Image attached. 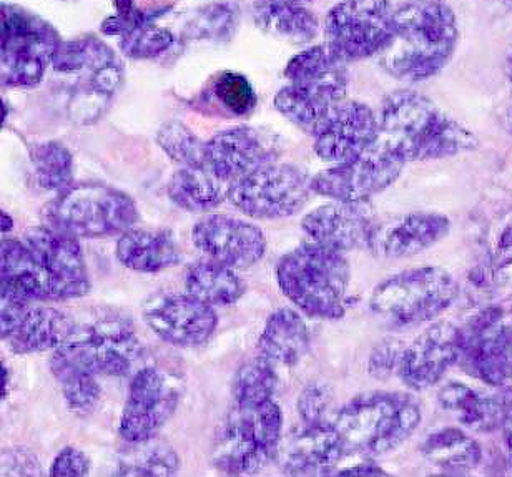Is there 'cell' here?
<instances>
[{
  "label": "cell",
  "mask_w": 512,
  "mask_h": 477,
  "mask_svg": "<svg viewBox=\"0 0 512 477\" xmlns=\"http://www.w3.org/2000/svg\"><path fill=\"white\" fill-rule=\"evenodd\" d=\"M74 74L82 77L72 95L70 115L75 122H95L124 84V65L114 50L99 40L87 62Z\"/></svg>",
  "instance_id": "cb8c5ba5"
},
{
  "label": "cell",
  "mask_w": 512,
  "mask_h": 477,
  "mask_svg": "<svg viewBox=\"0 0 512 477\" xmlns=\"http://www.w3.org/2000/svg\"><path fill=\"white\" fill-rule=\"evenodd\" d=\"M49 227L75 238L124 233L138 220L137 205L127 193L102 183H79L60 192L44 208Z\"/></svg>",
  "instance_id": "8992f818"
},
{
  "label": "cell",
  "mask_w": 512,
  "mask_h": 477,
  "mask_svg": "<svg viewBox=\"0 0 512 477\" xmlns=\"http://www.w3.org/2000/svg\"><path fill=\"white\" fill-rule=\"evenodd\" d=\"M463 356V331L451 323H436L404 348L399 376L416 391L431 388Z\"/></svg>",
  "instance_id": "ffe728a7"
},
{
  "label": "cell",
  "mask_w": 512,
  "mask_h": 477,
  "mask_svg": "<svg viewBox=\"0 0 512 477\" xmlns=\"http://www.w3.org/2000/svg\"><path fill=\"white\" fill-rule=\"evenodd\" d=\"M117 258L128 270L157 273L182 261V253L167 230L130 228L117 241Z\"/></svg>",
  "instance_id": "4316f807"
},
{
  "label": "cell",
  "mask_w": 512,
  "mask_h": 477,
  "mask_svg": "<svg viewBox=\"0 0 512 477\" xmlns=\"http://www.w3.org/2000/svg\"><path fill=\"white\" fill-rule=\"evenodd\" d=\"M276 386L275 363L260 355L238 369L233 379V399L240 408H256L273 399Z\"/></svg>",
  "instance_id": "d590c367"
},
{
  "label": "cell",
  "mask_w": 512,
  "mask_h": 477,
  "mask_svg": "<svg viewBox=\"0 0 512 477\" xmlns=\"http://www.w3.org/2000/svg\"><path fill=\"white\" fill-rule=\"evenodd\" d=\"M283 2H295V4H303V2H310V0H283Z\"/></svg>",
  "instance_id": "816d5d0a"
},
{
  "label": "cell",
  "mask_w": 512,
  "mask_h": 477,
  "mask_svg": "<svg viewBox=\"0 0 512 477\" xmlns=\"http://www.w3.org/2000/svg\"><path fill=\"white\" fill-rule=\"evenodd\" d=\"M142 315L160 340L178 348H195L207 343L218 325L213 306L190 293L152 296L145 301Z\"/></svg>",
  "instance_id": "2e32d148"
},
{
  "label": "cell",
  "mask_w": 512,
  "mask_h": 477,
  "mask_svg": "<svg viewBox=\"0 0 512 477\" xmlns=\"http://www.w3.org/2000/svg\"><path fill=\"white\" fill-rule=\"evenodd\" d=\"M508 75H509V79H511V82H512V54L509 55V59H508Z\"/></svg>",
  "instance_id": "f907efd6"
},
{
  "label": "cell",
  "mask_w": 512,
  "mask_h": 477,
  "mask_svg": "<svg viewBox=\"0 0 512 477\" xmlns=\"http://www.w3.org/2000/svg\"><path fill=\"white\" fill-rule=\"evenodd\" d=\"M439 403L466 428L479 433L503 428L504 394L491 396L463 383H449L439 391Z\"/></svg>",
  "instance_id": "f1b7e54d"
},
{
  "label": "cell",
  "mask_w": 512,
  "mask_h": 477,
  "mask_svg": "<svg viewBox=\"0 0 512 477\" xmlns=\"http://www.w3.org/2000/svg\"><path fill=\"white\" fill-rule=\"evenodd\" d=\"M458 24L441 2H409L394 10L393 37L381 52V64L399 80L429 79L453 57Z\"/></svg>",
  "instance_id": "7a4b0ae2"
},
{
  "label": "cell",
  "mask_w": 512,
  "mask_h": 477,
  "mask_svg": "<svg viewBox=\"0 0 512 477\" xmlns=\"http://www.w3.org/2000/svg\"><path fill=\"white\" fill-rule=\"evenodd\" d=\"M423 2H438V0H423Z\"/></svg>",
  "instance_id": "db71d44e"
},
{
  "label": "cell",
  "mask_w": 512,
  "mask_h": 477,
  "mask_svg": "<svg viewBox=\"0 0 512 477\" xmlns=\"http://www.w3.org/2000/svg\"><path fill=\"white\" fill-rule=\"evenodd\" d=\"M253 14L263 32L293 44H306L315 39L320 27L313 12L295 2L256 0Z\"/></svg>",
  "instance_id": "f546056e"
},
{
  "label": "cell",
  "mask_w": 512,
  "mask_h": 477,
  "mask_svg": "<svg viewBox=\"0 0 512 477\" xmlns=\"http://www.w3.org/2000/svg\"><path fill=\"white\" fill-rule=\"evenodd\" d=\"M331 403V391L326 384L311 383L301 391L298 399V413L303 423L325 421L326 409Z\"/></svg>",
  "instance_id": "7bdbcfd3"
},
{
  "label": "cell",
  "mask_w": 512,
  "mask_h": 477,
  "mask_svg": "<svg viewBox=\"0 0 512 477\" xmlns=\"http://www.w3.org/2000/svg\"><path fill=\"white\" fill-rule=\"evenodd\" d=\"M449 227L451 223L441 213H409L376 225L368 248L384 258H408L443 240Z\"/></svg>",
  "instance_id": "484cf974"
},
{
  "label": "cell",
  "mask_w": 512,
  "mask_h": 477,
  "mask_svg": "<svg viewBox=\"0 0 512 477\" xmlns=\"http://www.w3.org/2000/svg\"><path fill=\"white\" fill-rule=\"evenodd\" d=\"M35 178L47 192H64L74 183V157L62 143H37L30 148Z\"/></svg>",
  "instance_id": "8d00e7d4"
},
{
  "label": "cell",
  "mask_w": 512,
  "mask_h": 477,
  "mask_svg": "<svg viewBox=\"0 0 512 477\" xmlns=\"http://www.w3.org/2000/svg\"><path fill=\"white\" fill-rule=\"evenodd\" d=\"M283 413L273 399L256 408H237L228 414L218 434L213 463L232 476L255 474L280 453Z\"/></svg>",
  "instance_id": "52a82bcc"
},
{
  "label": "cell",
  "mask_w": 512,
  "mask_h": 477,
  "mask_svg": "<svg viewBox=\"0 0 512 477\" xmlns=\"http://www.w3.org/2000/svg\"><path fill=\"white\" fill-rule=\"evenodd\" d=\"M225 185L207 165L182 167L168 183V197L187 212H210L228 195Z\"/></svg>",
  "instance_id": "1f68e13d"
},
{
  "label": "cell",
  "mask_w": 512,
  "mask_h": 477,
  "mask_svg": "<svg viewBox=\"0 0 512 477\" xmlns=\"http://www.w3.org/2000/svg\"><path fill=\"white\" fill-rule=\"evenodd\" d=\"M275 148L263 133L252 127H235L217 133L205 143L207 167L228 187L273 162Z\"/></svg>",
  "instance_id": "d4e9b609"
},
{
  "label": "cell",
  "mask_w": 512,
  "mask_h": 477,
  "mask_svg": "<svg viewBox=\"0 0 512 477\" xmlns=\"http://www.w3.org/2000/svg\"><path fill=\"white\" fill-rule=\"evenodd\" d=\"M22 241L44 301L77 300L89 293V271L77 238L52 227H35Z\"/></svg>",
  "instance_id": "8fae6325"
},
{
  "label": "cell",
  "mask_w": 512,
  "mask_h": 477,
  "mask_svg": "<svg viewBox=\"0 0 512 477\" xmlns=\"http://www.w3.org/2000/svg\"><path fill=\"white\" fill-rule=\"evenodd\" d=\"M375 145L406 162L453 157L478 147V138L436 105L411 90L384 100Z\"/></svg>",
  "instance_id": "6da1fadb"
},
{
  "label": "cell",
  "mask_w": 512,
  "mask_h": 477,
  "mask_svg": "<svg viewBox=\"0 0 512 477\" xmlns=\"http://www.w3.org/2000/svg\"><path fill=\"white\" fill-rule=\"evenodd\" d=\"M0 217H2V232L7 233L9 230H12V225H14L12 218H10L5 212H2Z\"/></svg>",
  "instance_id": "681fc988"
},
{
  "label": "cell",
  "mask_w": 512,
  "mask_h": 477,
  "mask_svg": "<svg viewBox=\"0 0 512 477\" xmlns=\"http://www.w3.org/2000/svg\"><path fill=\"white\" fill-rule=\"evenodd\" d=\"M340 476H386V471L378 468L375 464H358V466H351V468L343 469L340 471Z\"/></svg>",
  "instance_id": "c3c4849f"
},
{
  "label": "cell",
  "mask_w": 512,
  "mask_h": 477,
  "mask_svg": "<svg viewBox=\"0 0 512 477\" xmlns=\"http://www.w3.org/2000/svg\"><path fill=\"white\" fill-rule=\"evenodd\" d=\"M2 468H10V473H12L14 468H22L24 476H34V473L27 468L37 469L40 473L39 459L35 458L34 454L29 453V451H25V449L4 453V456H2Z\"/></svg>",
  "instance_id": "f6af8a7d"
},
{
  "label": "cell",
  "mask_w": 512,
  "mask_h": 477,
  "mask_svg": "<svg viewBox=\"0 0 512 477\" xmlns=\"http://www.w3.org/2000/svg\"><path fill=\"white\" fill-rule=\"evenodd\" d=\"M57 351L95 376H125L140 356V340L132 320L104 313L75 321L74 330Z\"/></svg>",
  "instance_id": "30bf717a"
},
{
  "label": "cell",
  "mask_w": 512,
  "mask_h": 477,
  "mask_svg": "<svg viewBox=\"0 0 512 477\" xmlns=\"http://www.w3.org/2000/svg\"><path fill=\"white\" fill-rule=\"evenodd\" d=\"M283 295L303 313L321 320L345 316L350 265L341 251L320 243H305L286 253L276 266Z\"/></svg>",
  "instance_id": "277c9868"
},
{
  "label": "cell",
  "mask_w": 512,
  "mask_h": 477,
  "mask_svg": "<svg viewBox=\"0 0 512 477\" xmlns=\"http://www.w3.org/2000/svg\"><path fill=\"white\" fill-rule=\"evenodd\" d=\"M508 123H509V128H511V130H512V109L509 110V112H508Z\"/></svg>",
  "instance_id": "f5cc1de1"
},
{
  "label": "cell",
  "mask_w": 512,
  "mask_h": 477,
  "mask_svg": "<svg viewBox=\"0 0 512 477\" xmlns=\"http://www.w3.org/2000/svg\"><path fill=\"white\" fill-rule=\"evenodd\" d=\"M378 119L368 105L343 102L315 132V152L326 162L360 157L376 142Z\"/></svg>",
  "instance_id": "44dd1931"
},
{
  "label": "cell",
  "mask_w": 512,
  "mask_h": 477,
  "mask_svg": "<svg viewBox=\"0 0 512 477\" xmlns=\"http://www.w3.org/2000/svg\"><path fill=\"white\" fill-rule=\"evenodd\" d=\"M421 423L416 399L404 393H368L336 414L346 453L381 456L399 448Z\"/></svg>",
  "instance_id": "5b68a950"
},
{
  "label": "cell",
  "mask_w": 512,
  "mask_h": 477,
  "mask_svg": "<svg viewBox=\"0 0 512 477\" xmlns=\"http://www.w3.org/2000/svg\"><path fill=\"white\" fill-rule=\"evenodd\" d=\"M2 340L17 355L57 350L64 345L75 321L49 306H32L27 301L2 296L0 306Z\"/></svg>",
  "instance_id": "e0dca14e"
},
{
  "label": "cell",
  "mask_w": 512,
  "mask_h": 477,
  "mask_svg": "<svg viewBox=\"0 0 512 477\" xmlns=\"http://www.w3.org/2000/svg\"><path fill=\"white\" fill-rule=\"evenodd\" d=\"M403 167V160L373 143L355 160L336 163V167L318 173L311 180V192L336 202H366L388 188Z\"/></svg>",
  "instance_id": "9a60e30c"
},
{
  "label": "cell",
  "mask_w": 512,
  "mask_h": 477,
  "mask_svg": "<svg viewBox=\"0 0 512 477\" xmlns=\"http://www.w3.org/2000/svg\"><path fill=\"white\" fill-rule=\"evenodd\" d=\"M310 192L311 180L301 168L271 162L233 182L227 197L248 217L275 220L300 212Z\"/></svg>",
  "instance_id": "7c38bea8"
},
{
  "label": "cell",
  "mask_w": 512,
  "mask_h": 477,
  "mask_svg": "<svg viewBox=\"0 0 512 477\" xmlns=\"http://www.w3.org/2000/svg\"><path fill=\"white\" fill-rule=\"evenodd\" d=\"M346 449L335 424L303 423L281 441V468L286 474H328L336 468Z\"/></svg>",
  "instance_id": "603a6c76"
},
{
  "label": "cell",
  "mask_w": 512,
  "mask_h": 477,
  "mask_svg": "<svg viewBox=\"0 0 512 477\" xmlns=\"http://www.w3.org/2000/svg\"><path fill=\"white\" fill-rule=\"evenodd\" d=\"M404 348H406L404 343L398 340H384L383 343L376 346L371 353L370 363H368L371 376L376 379H388L394 373L399 374Z\"/></svg>",
  "instance_id": "b9f144b4"
},
{
  "label": "cell",
  "mask_w": 512,
  "mask_h": 477,
  "mask_svg": "<svg viewBox=\"0 0 512 477\" xmlns=\"http://www.w3.org/2000/svg\"><path fill=\"white\" fill-rule=\"evenodd\" d=\"M50 368L60 384L65 403L75 413H90L102 398V389L94 373L79 368L60 351L55 350Z\"/></svg>",
  "instance_id": "836d02e7"
},
{
  "label": "cell",
  "mask_w": 512,
  "mask_h": 477,
  "mask_svg": "<svg viewBox=\"0 0 512 477\" xmlns=\"http://www.w3.org/2000/svg\"><path fill=\"white\" fill-rule=\"evenodd\" d=\"M180 396V384L165 369L157 366L138 369L128 388L120 418V436L128 444L155 438L177 411Z\"/></svg>",
  "instance_id": "5bb4252c"
},
{
  "label": "cell",
  "mask_w": 512,
  "mask_h": 477,
  "mask_svg": "<svg viewBox=\"0 0 512 477\" xmlns=\"http://www.w3.org/2000/svg\"><path fill=\"white\" fill-rule=\"evenodd\" d=\"M456 295L458 285L448 270L419 266L389 276L376 286L370 306L389 325H418L448 310Z\"/></svg>",
  "instance_id": "ba28073f"
},
{
  "label": "cell",
  "mask_w": 512,
  "mask_h": 477,
  "mask_svg": "<svg viewBox=\"0 0 512 477\" xmlns=\"http://www.w3.org/2000/svg\"><path fill=\"white\" fill-rule=\"evenodd\" d=\"M509 328H511V335H512V323H511V325H509Z\"/></svg>",
  "instance_id": "11a10c76"
},
{
  "label": "cell",
  "mask_w": 512,
  "mask_h": 477,
  "mask_svg": "<svg viewBox=\"0 0 512 477\" xmlns=\"http://www.w3.org/2000/svg\"><path fill=\"white\" fill-rule=\"evenodd\" d=\"M375 227V213L366 202L335 200L308 213L301 222L311 240L341 253L370 245Z\"/></svg>",
  "instance_id": "7402d4cb"
},
{
  "label": "cell",
  "mask_w": 512,
  "mask_h": 477,
  "mask_svg": "<svg viewBox=\"0 0 512 477\" xmlns=\"http://www.w3.org/2000/svg\"><path fill=\"white\" fill-rule=\"evenodd\" d=\"M310 348L308 326L295 310L280 308L271 313L258 340L261 356L271 363L293 366L300 363Z\"/></svg>",
  "instance_id": "83f0119b"
},
{
  "label": "cell",
  "mask_w": 512,
  "mask_h": 477,
  "mask_svg": "<svg viewBox=\"0 0 512 477\" xmlns=\"http://www.w3.org/2000/svg\"><path fill=\"white\" fill-rule=\"evenodd\" d=\"M157 142L163 152L182 167L207 165L205 143L185 123L178 120L163 123L157 133Z\"/></svg>",
  "instance_id": "74e56055"
},
{
  "label": "cell",
  "mask_w": 512,
  "mask_h": 477,
  "mask_svg": "<svg viewBox=\"0 0 512 477\" xmlns=\"http://www.w3.org/2000/svg\"><path fill=\"white\" fill-rule=\"evenodd\" d=\"M504 394V421L503 429L506 441H508L509 453H511L512 463V391H506Z\"/></svg>",
  "instance_id": "7dc6e473"
},
{
  "label": "cell",
  "mask_w": 512,
  "mask_h": 477,
  "mask_svg": "<svg viewBox=\"0 0 512 477\" xmlns=\"http://www.w3.org/2000/svg\"><path fill=\"white\" fill-rule=\"evenodd\" d=\"M389 0H341L326 15L328 49L345 62L381 54L394 30Z\"/></svg>",
  "instance_id": "4fadbf2b"
},
{
  "label": "cell",
  "mask_w": 512,
  "mask_h": 477,
  "mask_svg": "<svg viewBox=\"0 0 512 477\" xmlns=\"http://www.w3.org/2000/svg\"><path fill=\"white\" fill-rule=\"evenodd\" d=\"M512 263V220L499 235L498 245L494 251V266L504 268Z\"/></svg>",
  "instance_id": "bcb514c9"
},
{
  "label": "cell",
  "mask_w": 512,
  "mask_h": 477,
  "mask_svg": "<svg viewBox=\"0 0 512 477\" xmlns=\"http://www.w3.org/2000/svg\"><path fill=\"white\" fill-rule=\"evenodd\" d=\"M117 476H173L180 468V458L170 444L157 439L130 443V449L120 456Z\"/></svg>",
  "instance_id": "e575fe53"
},
{
  "label": "cell",
  "mask_w": 512,
  "mask_h": 477,
  "mask_svg": "<svg viewBox=\"0 0 512 477\" xmlns=\"http://www.w3.org/2000/svg\"><path fill=\"white\" fill-rule=\"evenodd\" d=\"M238 25V9L232 4H212L200 10L188 24V39L222 40L232 39Z\"/></svg>",
  "instance_id": "f35d334b"
},
{
  "label": "cell",
  "mask_w": 512,
  "mask_h": 477,
  "mask_svg": "<svg viewBox=\"0 0 512 477\" xmlns=\"http://www.w3.org/2000/svg\"><path fill=\"white\" fill-rule=\"evenodd\" d=\"M345 60L328 45L303 50L288 62V85L276 94L275 107L286 119L315 135L338 105L345 100L348 70Z\"/></svg>",
  "instance_id": "3957f363"
},
{
  "label": "cell",
  "mask_w": 512,
  "mask_h": 477,
  "mask_svg": "<svg viewBox=\"0 0 512 477\" xmlns=\"http://www.w3.org/2000/svg\"><path fill=\"white\" fill-rule=\"evenodd\" d=\"M192 240L207 258L235 270L256 265L266 253V238L260 228L228 215L200 220L193 227Z\"/></svg>",
  "instance_id": "d6986e66"
},
{
  "label": "cell",
  "mask_w": 512,
  "mask_h": 477,
  "mask_svg": "<svg viewBox=\"0 0 512 477\" xmlns=\"http://www.w3.org/2000/svg\"><path fill=\"white\" fill-rule=\"evenodd\" d=\"M212 92L222 109L233 117H245L255 109V90L245 75L223 72L213 82Z\"/></svg>",
  "instance_id": "ab89813d"
},
{
  "label": "cell",
  "mask_w": 512,
  "mask_h": 477,
  "mask_svg": "<svg viewBox=\"0 0 512 477\" xmlns=\"http://www.w3.org/2000/svg\"><path fill=\"white\" fill-rule=\"evenodd\" d=\"M90 471V459L77 448H65L55 456L50 466L52 477H82Z\"/></svg>",
  "instance_id": "ee69618b"
},
{
  "label": "cell",
  "mask_w": 512,
  "mask_h": 477,
  "mask_svg": "<svg viewBox=\"0 0 512 477\" xmlns=\"http://www.w3.org/2000/svg\"><path fill=\"white\" fill-rule=\"evenodd\" d=\"M424 458L446 473H468L481 463L483 451L474 439L458 428L429 434L423 444Z\"/></svg>",
  "instance_id": "d6a6232c"
},
{
  "label": "cell",
  "mask_w": 512,
  "mask_h": 477,
  "mask_svg": "<svg viewBox=\"0 0 512 477\" xmlns=\"http://www.w3.org/2000/svg\"><path fill=\"white\" fill-rule=\"evenodd\" d=\"M172 45V32L148 20L122 37L120 49L132 59H153L167 52Z\"/></svg>",
  "instance_id": "60d3db41"
},
{
  "label": "cell",
  "mask_w": 512,
  "mask_h": 477,
  "mask_svg": "<svg viewBox=\"0 0 512 477\" xmlns=\"http://www.w3.org/2000/svg\"><path fill=\"white\" fill-rule=\"evenodd\" d=\"M185 288L187 293L210 306L233 305L247 290L235 268L210 258L188 266Z\"/></svg>",
  "instance_id": "4dcf8cb0"
},
{
  "label": "cell",
  "mask_w": 512,
  "mask_h": 477,
  "mask_svg": "<svg viewBox=\"0 0 512 477\" xmlns=\"http://www.w3.org/2000/svg\"><path fill=\"white\" fill-rule=\"evenodd\" d=\"M2 54L4 87H35L44 79L62 40L54 25L19 5L2 4Z\"/></svg>",
  "instance_id": "9c48e42d"
},
{
  "label": "cell",
  "mask_w": 512,
  "mask_h": 477,
  "mask_svg": "<svg viewBox=\"0 0 512 477\" xmlns=\"http://www.w3.org/2000/svg\"><path fill=\"white\" fill-rule=\"evenodd\" d=\"M464 366L469 373L491 386L512 381L511 328L503 323L501 308L481 311L463 331Z\"/></svg>",
  "instance_id": "ac0fdd59"
}]
</instances>
